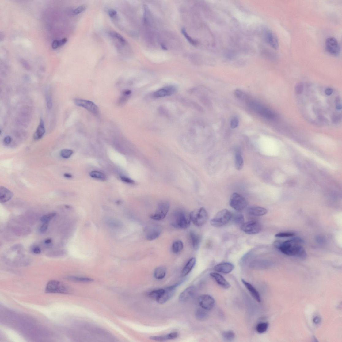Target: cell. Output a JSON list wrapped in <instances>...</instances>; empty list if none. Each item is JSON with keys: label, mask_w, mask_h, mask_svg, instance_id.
<instances>
[{"label": "cell", "mask_w": 342, "mask_h": 342, "mask_svg": "<svg viewBox=\"0 0 342 342\" xmlns=\"http://www.w3.org/2000/svg\"><path fill=\"white\" fill-rule=\"evenodd\" d=\"M45 291L48 293H69L70 289L64 283L60 281L53 280L48 283Z\"/></svg>", "instance_id": "5"}, {"label": "cell", "mask_w": 342, "mask_h": 342, "mask_svg": "<svg viewBox=\"0 0 342 342\" xmlns=\"http://www.w3.org/2000/svg\"><path fill=\"white\" fill-rule=\"evenodd\" d=\"M49 222H44L43 224L40 228V232L41 233H44L47 231L48 226H49Z\"/></svg>", "instance_id": "48"}, {"label": "cell", "mask_w": 342, "mask_h": 342, "mask_svg": "<svg viewBox=\"0 0 342 342\" xmlns=\"http://www.w3.org/2000/svg\"><path fill=\"white\" fill-rule=\"evenodd\" d=\"M75 105L86 109L95 116H98L99 113L98 107L93 102L89 100L75 99L73 100Z\"/></svg>", "instance_id": "7"}, {"label": "cell", "mask_w": 342, "mask_h": 342, "mask_svg": "<svg viewBox=\"0 0 342 342\" xmlns=\"http://www.w3.org/2000/svg\"><path fill=\"white\" fill-rule=\"evenodd\" d=\"M184 282L183 279L181 280L175 284L166 288L165 289L164 294L160 298L157 300V302L160 304H162L168 302L174 295L176 288Z\"/></svg>", "instance_id": "11"}, {"label": "cell", "mask_w": 342, "mask_h": 342, "mask_svg": "<svg viewBox=\"0 0 342 342\" xmlns=\"http://www.w3.org/2000/svg\"><path fill=\"white\" fill-rule=\"evenodd\" d=\"M64 176L67 178H71L72 177L71 174L68 173H65L64 174Z\"/></svg>", "instance_id": "61"}, {"label": "cell", "mask_w": 342, "mask_h": 342, "mask_svg": "<svg viewBox=\"0 0 342 342\" xmlns=\"http://www.w3.org/2000/svg\"><path fill=\"white\" fill-rule=\"evenodd\" d=\"M162 49H165V50H166V47L165 46H164L163 45H162Z\"/></svg>", "instance_id": "63"}, {"label": "cell", "mask_w": 342, "mask_h": 342, "mask_svg": "<svg viewBox=\"0 0 342 342\" xmlns=\"http://www.w3.org/2000/svg\"><path fill=\"white\" fill-rule=\"evenodd\" d=\"M321 321V318L318 317H315L314 319V322L315 324H318Z\"/></svg>", "instance_id": "59"}, {"label": "cell", "mask_w": 342, "mask_h": 342, "mask_svg": "<svg viewBox=\"0 0 342 342\" xmlns=\"http://www.w3.org/2000/svg\"><path fill=\"white\" fill-rule=\"evenodd\" d=\"M183 243L181 241H175L173 244L172 246V251L174 253H178L183 249Z\"/></svg>", "instance_id": "32"}, {"label": "cell", "mask_w": 342, "mask_h": 342, "mask_svg": "<svg viewBox=\"0 0 342 342\" xmlns=\"http://www.w3.org/2000/svg\"><path fill=\"white\" fill-rule=\"evenodd\" d=\"M235 95L237 98L243 99L246 97L245 94L240 90H237L235 92Z\"/></svg>", "instance_id": "49"}, {"label": "cell", "mask_w": 342, "mask_h": 342, "mask_svg": "<svg viewBox=\"0 0 342 342\" xmlns=\"http://www.w3.org/2000/svg\"><path fill=\"white\" fill-rule=\"evenodd\" d=\"M21 62L22 64V65H23L24 67L26 69H30V67L29 64L26 61H25V59H21Z\"/></svg>", "instance_id": "53"}, {"label": "cell", "mask_w": 342, "mask_h": 342, "mask_svg": "<svg viewBox=\"0 0 342 342\" xmlns=\"http://www.w3.org/2000/svg\"><path fill=\"white\" fill-rule=\"evenodd\" d=\"M210 275L217 284L223 288L228 289L230 287V285L229 282L220 274L217 273L211 272Z\"/></svg>", "instance_id": "19"}, {"label": "cell", "mask_w": 342, "mask_h": 342, "mask_svg": "<svg viewBox=\"0 0 342 342\" xmlns=\"http://www.w3.org/2000/svg\"><path fill=\"white\" fill-rule=\"evenodd\" d=\"M32 252L35 254H39L40 253L41 251L39 247L36 246L33 248Z\"/></svg>", "instance_id": "55"}, {"label": "cell", "mask_w": 342, "mask_h": 342, "mask_svg": "<svg viewBox=\"0 0 342 342\" xmlns=\"http://www.w3.org/2000/svg\"><path fill=\"white\" fill-rule=\"evenodd\" d=\"M235 166L236 169L239 171L242 169L244 166L243 159L240 151H237L236 152Z\"/></svg>", "instance_id": "28"}, {"label": "cell", "mask_w": 342, "mask_h": 342, "mask_svg": "<svg viewBox=\"0 0 342 342\" xmlns=\"http://www.w3.org/2000/svg\"><path fill=\"white\" fill-rule=\"evenodd\" d=\"M326 50L328 52L333 55L337 56L340 53V47L337 40L332 37L327 39L325 42Z\"/></svg>", "instance_id": "9"}, {"label": "cell", "mask_w": 342, "mask_h": 342, "mask_svg": "<svg viewBox=\"0 0 342 342\" xmlns=\"http://www.w3.org/2000/svg\"><path fill=\"white\" fill-rule=\"evenodd\" d=\"M121 179L125 183L129 184H135V182L133 180L127 177L124 176L120 177Z\"/></svg>", "instance_id": "50"}, {"label": "cell", "mask_w": 342, "mask_h": 342, "mask_svg": "<svg viewBox=\"0 0 342 342\" xmlns=\"http://www.w3.org/2000/svg\"><path fill=\"white\" fill-rule=\"evenodd\" d=\"M13 193L5 187H0V202L5 203L9 201L12 198Z\"/></svg>", "instance_id": "21"}, {"label": "cell", "mask_w": 342, "mask_h": 342, "mask_svg": "<svg viewBox=\"0 0 342 342\" xmlns=\"http://www.w3.org/2000/svg\"><path fill=\"white\" fill-rule=\"evenodd\" d=\"M109 34L113 38L117 39L123 44H125L126 40L125 39L118 33L111 31L109 32Z\"/></svg>", "instance_id": "37"}, {"label": "cell", "mask_w": 342, "mask_h": 342, "mask_svg": "<svg viewBox=\"0 0 342 342\" xmlns=\"http://www.w3.org/2000/svg\"><path fill=\"white\" fill-rule=\"evenodd\" d=\"M241 228L245 233L254 234L258 233L261 231V226L257 222L250 221L244 223L241 226Z\"/></svg>", "instance_id": "12"}, {"label": "cell", "mask_w": 342, "mask_h": 342, "mask_svg": "<svg viewBox=\"0 0 342 342\" xmlns=\"http://www.w3.org/2000/svg\"><path fill=\"white\" fill-rule=\"evenodd\" d=\"M231 220L236 224L241 226L244 223L245 221L243 214L239 211L232 214Z\"/></svg>", "instance_id": "27"}, {"label": "cell", "mask_w": 342, "mask_h": 342, "mask_svg": "<svg viewBox=\"0 0 342 342\" xmlns=\"http://www.w3.org/2000/svg\"><path fill=\"white\" fill-rule=\"evenodd\" d=\"M248 212L250 214L256 216H261L268 213L265 208L257 206H252L248 208Z\"/></svg>", "instance_id": "22"}, {"label": "cell", "mask_w": 342, "mask_h": 342, "mask_svg": "<svg viewBox=\"0 0 342 342\" xmlns=\"http://www.w3.org/2000/svg\"><path fill=\"white\" fill-rule=\"evenodd\" d=\"M234 266L232 264L225 262L218 264L214 267V270L218 272L228 274L234 270Z\"/></svg>", "instance_id": "18"}, {"label": "cell", "mask_w": 342, "mask_h": 342, "mask_svg": "<svg viewBox=\"0 0 342 342\" xmlns=\"http://www.w3.org/2000/svg\"><path fill=\"white\" fill-rule=\"evenodd\" d=\"M241 281V282H242L243 284L245 286V287H246L249 291V292L251 294V295L254 299L258 302H261V297H260V294L257 290H256L253 286L246 280L242 279Z\"/></svg>", "instance_id": "20"}, {"label": "cell", "mask_w": 342, "mask_h": 342, "mask_svg": "<svg viewBox=\"0 0 342 342\" xmlns=\"http://www.w3.org/2000/svg\"><path fill=\"white\" fill-rule=\"evenodd\" d=\"M165 291V289H158L152 291L149 294L151 298L158 300L162 296Z\"/></svg>", "instance_id": "31"}, {"label": "cell", "mask_w": 342, "mask_h": 342, "mask_svg": "<svg viewBox=\"0 0 342 342\" xmlns=\"http://www.w3.org/2000/svg\"><path fill=\"white\" fill-rule=\"evenodd\" d=\"M304 90L303 85L302 83L297 84L295 87V92L297 94H302Z\"/></svg>", "instance_id": "44"}, {"label": "cell", "mask_w": 342, "mask_h": 342, "mask_svg": "<svg viewBox=\"0 0 342 342\" xmlns=\"http://www.w3.org/2000/svg\"><path fill=\"white\" fill-rule=\"evenodd\" d=\"M176 88L174 86H169L163 88L155 92L153 96L155 98H162L172 95L176 92Z\"/></svg>", "instance_id": "17"}, {"label": "cell", "mask_w": 342, "mask_h": 342, "mask_svg": "<svg viewBox=\"0 0 342 342\" xmlns=\"http://www.w3.org/2000/svg\"><path fill=\"white\" fill-rule=\"evenodd\" d=\"M250 106L260 116L269 119H274L276 115L266 107L254 101L249 102Z\"/></svg>", "instance_id": "10"}, {"label": "cell", "mask_w": 342, "mask_h": 342, "mask_svg": "<svg viewBox=\"0 0 342 342\" xmlns=\"http://www.w3.org/2000/svg\"><path fill=\"white\" fill-rule=\"evenodd\" d=\"M52 48L53 49H56L59 46V40H55L53 41L51 45Z\"/></svg>", "instance_id": "52"}, {"label": "cell", "mask_w": 342, "mask_h": 342, "mask_svg": "<svg viewBox=\"0 0 342 342\" xmlns=\"http://www.w3.org/2000/svg\"><path fill=\"white\" fill-rule=\"evenodd\" d=\"M46 132L45 126L43 119L40 118L39 124L33 135L35 140H38L42 138Z\"/></svg>", "instance_id": "23"}, {"label": "cell", "mask_w": 342, "mask_h": 342, "mask_svg": "<svg viewBox=\"0 0 342 342\" xmlns=\"http://www.w3.org/2000/svg\"><path fill=\"white\" fill-rule=\"evenodd\" d=\"M169 203L166 202L160 203L155 213L150 215V218L154 220L161 221L164 219L169 211Z\"/></svg>", "instance_id": "8"}, {"label": "cell", "mask_w": 342, "mask_h": 342, "mask_svg": "<svg viewBox=\"0 0 342 342\" xmlns=\"http://www.w3.org/2000/svg\"><path fill=\"white\" fill-rule=\"evenodd\" d=\"M268 326V323L266 322L260 323L256 326V330L258 333L262 334L266 332Z\"/></svg>", "instance_id": "33"}, {"label": "cell", "mask_w": 342, "mask_h": 342, "mask_svg": "<svg viewBox=\"0 0 342 342\" xmlns=\"http://www.w3.org/2000/svg\"><path fill=\"white\" fill-rule=\"evenodd\" d=\"M90 176L92 178L101 180H105L106 178L105 175L99 171H92L90 173Z\"/></svg>", "instance_id": "34"}, {"label": "cell", "mask_w": 342, "mask_h": 342, "mask_svg": "<svg viewBox=\"0 0 342 342\" xmlns=\"http://www.w3.org/2000/svg\"><path fill=\"white\" fill-rule=\"evenodd\" d=\"M222 336L224 339L228 341H232L235 337V334L233 331L229 330L223 332Z\"/></svg>", "instance_id": "35"}, {"label": "cell", "mask_w": 342, "mask_h": 342, "mask_svg": "<svg viewBox=\"0 0 342 342\" xmlns=\"http://www.w3.org/2000/svg\"><path fill=\"white\" fill-rule=\"evenodd\" d=\"M333 92V89L331 88H328L325 91V94L328 96L332 94Z\"/></svg>", "instance_id": "58"}, {"label": "cell", "mask_w": 342, "mask_h": 342, "mask_svg": "<svg viewBox=\"0 0 342 342\" xmlns=\"http://www.w3.org/2000/svg\"><path fill=\"white\" fill-rule=\"evenodd\" d=\"M189 236L193 248L195 250H198L201 242L200 236L192 231L190 232Z\"/></svg>", "instance_id": "25"}, {"label": "cell", "mask_w": 342, "mask_h": 342, "mask_svg": "<svg viewBox=\"0 0 342 342\" xmlns=\"http://www.w3.org/2000/svg\"><path fill=\"white\" fill-rule=\"evenodd\" d=\"M315 240L317 243L319 244H324L326 242L325 238L323 236L318 235L315 237Z\"/></svg>", "instance_id": "43"}, {"label": "cell", "mask_w": 342, "mask_h": 342, "mask_svg": "<svg viewBox=\"0 0 342 342\" xmlns=\"http://www.w3.org/2000/svg\"><path fill=\"white\" fill-rule=\"evenodd\" d=\"M166 269L164 266L158 267L155 270L154 276L158 280H161L164 278L166 276Z\"/></svg>", "instance_id": "29"}, {"label": "cell", "mask_w": 342, "mask_h": 342, "mask_svg": "<svg viewBox=\"0 0 342 342\" xmlns=\"http://www.w3.org/2000/svg\"><path fill=\"white\" fill-rule=\"evenodd\" d=\"M302 242V240L300 238L295 237L283 243L276 241L274 243V245L285 255L296 256L301 259H305L306 257L307 254L305 250L300 245Z\"/></svg>", "instance_id": "1"}, {"label": "cell", "mask_w": 342, "mask_h": 342, "mask_svg": "<svg viewBox=\"0 0 342 342\" xmlns=\"http://www.w3.org/2000/svg\"><path fill=\"white\" fill-rule=\"evenodd\" d=\"M73 153V151L72 150L65 149L61 150L60 155L63 158L67 159L71 157Z\"/></svg>", "instance_id": "39"}, {"label": "cell", "mask_w": 342, "mask_h": 342, "mask_svg": "<svg viewBox=\"0 0 342 342\" xmlns=\"http://www.w3.org/2000/svg\"><path fill=\"white\" fill-rule=\"evenodd\" d=\"M265 38L267 42L274 49H277L279 47V42L276 36L269 29L265 31Z\"/></svg>", "instance_id": "16"}, {"label": "cell", "mask_w": 342, "mask_h": 342, "mask_svg": "<svg viewBox=\"0 0 342 342\" xmlns=\"http://www.w3.org/2000/svg\"><path fill=\"white\" fill-rule=\"evenodd\" d=\"M12 138L10 136H7L3 139V142L6 144H9L12 142Z\"/></svg>", "instance_id": "51"}, {"label": "cell", "mask_w": 342, "mask_h": 342, "mask_svg": "<svg viewBox=\"0 0 342 342\" xmlns=\"http://www.w3.org/2000/svg\"><path fill=\"white\" fill-rule=\"evenodd\" d=\"M117 14V12L116 10H111L109 11V16L111 17H115Z\"/></svg>", "instance_id": "56"}, {"label": "cell", "mask_w": 342, "mask_h": 342, "mask_svg": "<svg viewBox=\"0 0 342 342\" xmlns=\"http://www.w3.org/2000/svg\"><path fill=\"white\" fill-rule=\"evenodd\" d=\"M196 318L200 321H204L209 317V314L207 310L199 308L197 310L195 313Z\"/></svg>", "instance_id": "26"}, {"label": "cell", "mask_w": 342, "mask_h": 342, "mask_svg": "<svg viewBox=\"0 0 342 342\" xmlns=\"http://www.w3.org/2000/svg\"><path fill=\"white\" fill-rule=\"evenodd\" d=\"M150 339L152 340L159 341L170 340L169 333L165 335L151 336Z\"/></svg>", "instance_id": "36"}, {"label": "cell", "mask_w": 342, "mask_h": 342, "mask_svg": "<svg viewBox=\"0 0 342 342\" xmlns=\"http://www.w3.org/2000/svg\"><path fill=\"white\" fill-rule=\"evenodd\" d=\"M191 221L196 226H201L206 224L208 219V214L203 207L193 211L189 214Z\"/></svg>", "instance_id": "4"}, {"label": "cell", "mask_w": 342, "mask_h": 342, "mask_svg": "<svg viewBox=\"0 0 342 342\" xmlns=\"http://www.w3.org/2000/svg\"><path fill=\"white\" fill-rule=\"evenodd\" d=\"M46 102L47 108L51 109L53 107V101L50 96L47 95L46 96Z\"/></svg>", "instance_id": "46"}, {"label": "cell", "mask_w": 342, "mask_h": 342, "mask_svg": "<svg viewBox=\"0 0 342 342\" xmlns=\"http://www.w3.org/2000/svg\"><path fill=\"white\" fill-rule=\"evenodd\" d=\"M200 306L204 310H208L212 309L215 304V300L212 297L207 294L199 297L198 299Z\"/></svg>", "instance_id": "13"}, {"label": "cell", "mask_w": 342, "mask_h": 342, "mask_svg": "<svg viewBox=\"0 0 342 342\" xmlns=\"http://www.w3.org/2000/svg\"><path fill=\"white\" fill-rule=\"evenodd\" d=\"M145 231L146 239L151 241L157 239L161 235V229L158 226H151L147 227Z\"/></svg>", "instance_id": "15"}, {"label": "cell", "mask_w": 342, "mask_h": 342, "mask_svg": "<svg viewBox=\"0 0 342 342\" xmlns=\"http://www.w3.org/2000/svg\"><path fill=\"white\" fill-rule=\"evenodd\" d=\"M336 108L337 110H340L341 109V104L339 103L336 105Z\"/></svg>", "instance_id": "62"}, {"label": "cell", "mask_w": 342, "mask_h": 342, "mask_svg": "<svg viewBox=\"0 0 342 342\" xmlns=\"http://www.w3.org/2000/svg\"><path fill=\"white\" fill-rule=\"evenodd\" d=\"M52 242V240L50 238L46 239L44 241V243L46 244H50Z\"/></svg>", "instance_id": "60"}, {"label": "cell", "mask_w": 342, "mask_h": 342, "mask_svg": "<svg viewBox=\"0 0 342 342\" xmlns=\"http://www.w3.org/2000/svg\"><path fill=\"white\" fill-rule=\"evenodd\" d=\"M56 215L55 213H50L44 215L40 219L41 221L44 222H49Z\"/></svg>", "instance_id": "38"}, {"label": "cell", "mask_w": 342, "mask_h": 342, "mask_svg": "<svg viewBox=\"0 0 342 342\" xmlns=\"http://www.w3.org/2000/svg\"><path fill=\"white\" fill-rule=\"evenodd\" d=\"M86 9V7L85 6H81L74 10L73 11V14L74 15L78 14L84 12Z\"/></svg>", "instance_id": "45"}, {"label": "cell", "mask_w": 342, "mask_h": 342, "mask_svg": "<svg viewBox=\"0 0 342 342\" xmlns=\"http://www.w3.org/2000/svg\"><path fill=\"white\" fill-rule=\"evenodd\" d=\"M232 213L227 209L222 210L215 215L211 221V224L215 227L220 228L228 224L231 220Z\"/></svg>", "instance_id": "3"}, {"label": "cell", "mask_w": 342, "mask_h": 342, "mask_svg": "<svg viewBox=\"0 0 342 342\" xmlns=\"http://www.w3.org/2000/svg\"><path fill=\"white\" fill-rule=\"evenodd\" d=\"M181 32L182 33H183V34L185 37V38L187 39L189 43H190L192 44H193V45H196V42L195 41V40L192 39L191 37L189 36L188 35L184 28H183L182 29Z\"/></svg>", "instance_id": "41"}, {"label": "cell", "mask_w": 342, "mask_h": 342, "mask_svg": "<svg viewBox=\"0 0 342 342\" xmlns=\"http://www.w3.org/2000/svg\"><path fill=\"white\" fill-rule=\"evenodd\" d=\"M191 221L189 215L180 210L174 211L171 217V225L176 228L187 229L190 226Z\"/></svg>", "instance_id": "2"}, {"label": "cell", "mask_w": 342, "mask_h": 342, "mask_svg": "<svg viewBox=\"0 0 342 342\" xmlns=\"http://www.w3.org/2000/svg\"><path fill=\"white\" fill-rule=\"evenodd\" d=\"M68 278L70 280L81 282H88L93 281V279H91L87 278L70 277Z\"/></svg>", "instance_id": "40"}, {"label": "cell", "mask_w": 342, "mask_h": 342, "mask_svg": "<svg viewBox=\"0 0 342 342\" xmlns=\"http://www.w3.org/2000/svg\"><path fill=\"white\" fill-rule=\"evenodd\" d=\"M131 91L130 90H125L122 92V94L118 100L117 103L119 105H122L125 103L129 99Z\"/></svg>", "instance_id": "30"}, {"label": "cell", "mask_w": 342, "mask_h": 342, "mask_svg": "<svg viewBox=\"0 0 342 342\" xmlns=\"http://www.w3.org/2000/svg\"><path fill=\"white\" fill-rule=\"evenodd\" d=\"M68 39L66 38H64L59 40V46L61 47L65 44L67 42Z\"/></svg>", "instance_id": "57"}, {"label": "cell", "mask_w": 342, "mask_h": 342, "mask_svg": "<svg viewBox=\"0 0 342 342\" xmlns=\"http://www.w3.org/2000/svg\"><path fill=\"white\" fill-rule=\"evenodd\" d=\"M239 124V120L236 118H233L230 121V126L233 129L235 128L238 127Z\"/></svg>", "instance_id": "47"}, {"label": "cell", "mask_w": 342, "mask_h": 342, "mask_svg": "<svg viewBox=\"0 0 342 342\" xmlns=\"http://www.w3.org/2000/svg\"><path fill=\"white\" fill-rule=\"evenodd\" d=\"M229 204L233 209L239 211L244 209L247 205L246 199L237 193H233L230 196Z\"/></svg>", "instance_id": "6"}, {"label": "cell", "mask_w": 342, "mask_h": 342, "mask_svg": "<svg viewBox=\"0 0 342 342\" xmlns=\"http://www.w3.org/2000/svg\"><path fill=\"white\" fill-rule=\"evenodd\" d=\"M295 234L291 233H280L276 234L275 236L276 237L282 238L293 237L294 236Z\"/></svg>", "instance_id": "42"}, {"label": "cell", "mask_w": 342, "mask_h": 342, "mask_svg": "<svg viewBox=\"0 0 342 342\" xmlns=\"http://www.w3.org/2000/svg\"><path fill=\"white\" fill-rule=\"evenodd\" d=\"M159 111L161 114L164 115V116H167L168 115V111H167L166 109L163 107H160L159 108Z\"/></svg>", "instance_id": "54"}, {"label": "cell", "mask_w": 342, "mask_h": 342, "mask_svg": "<svg viewBox=\"0 0 342 342\" xmlns=\"http://www.w3.org/2000/svg\"><path fill=\"white\" fill-rule=\"evenodd\" d=\"M196 288L194 286H191L181 292L179 296V300L181 302H185L192 299L195 295Z\"/></svg>", "instance_id": "14"}, {"label": "cell", "mask_w": 342, "mask_h": 342, "mask_svg": "<svg viewBox=\"0 0 342 342\" xmlns=\"http://www.w3.org/2000/svg\"><path fill=\"white\" fill-rule=\"evenodd\" d=\"M196 259L193 258L189 260L182 271L181 276L184 277L186 276L191 272L196 264Z\"/></svg>", "instance_id": "24"}]
</instances>
